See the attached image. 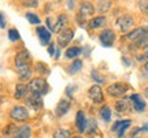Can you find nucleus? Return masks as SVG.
<instances>
[{
	"label": "nucleus",
	"mask_w": 148,
	"mask_h": 138,
	"mask_svg": "<svg viewBox=\"0 0 148 138\" xmlns=\"http://www.w3.org/2000/svg\"><path fill=\"white\" fill-rule=\"evenodd\" d=\"M140 128H141V131H148V123H145L143 127H140Z\"/></svg>",
	"instance_id": "58836bf2"
},
{
	"label": "nucleus",
	"mask_w": 148,
	"mask_h": 138,
	"mask_svg": "<svg viewBox=\"0 0 148 138\" xmlns=\"http://www.w3.org/2000/svg\"><path fill=\"white\" fill-rule=\"evenodd\" d=\"M127 90H129L127 85L121 84V82L112 84V85H110L108 88H107V93H108L110 96H112V97H122Z\"/></svg>",
	"instance_id": "39448f33"
},
{
	"label": "nucleus",
	"mask_w": 148,
	"mask_h": 138,
	"mask_svg": "<svg viewBox=\"0 0 148 138\" xmlns=\"http://www.w3.org/2000/svg\"><path fill=\"white\" fill-rule=\"evenodd\" d=\"M66 25H67V15H66V14H60V15H58V18H56V22L52 23V30H51V32L60 33L63 30V27H66Z\"/></svg>",
	"instance_id": "ddd939ff"
},
{
	"label": "nucleus",
	"mask_w": 148,
	"mask_h": 138,
	"mask_svg": "<svg viewBox=\"0 0 148 138\" xmlns=\"http://www.w3.org/2000/svg\"><path fill=\"white\" fill-rule=\"evenodd\" d=\"M144 69H145V71H148V63H145V66H144Z\"/></svg>",
	"instance_id": "37998d69"
},
{
	"label": "nucleus",
	"mask_w": 148,
	"mask_h": 138,
	"mask_svg": "<svg viewBox=\"0 0 148 138\" xmlns=\"http://www.w3.org/2000/svg\"><path fill=\"white\" fill-rule=\"evenodd\" d=\"M147 58H148V53H147Z\"/></svg>",
	"instance_id": "49530a36"
},
{
	"label": "nucleus",
	"mask_w": 148,
	"mask_h": 138,
	"mask_svg": "<svg viewBox=\"0 0 148 138\" xmlns=\"http://www.w3.org/2000/svg\"><path fill=\"white\" fill-rule=\"evenodd\" d=\"M130 124H132V122H130L129 119H126V120H118V122L114 123L112 131H118V137L122 138L123 137V134H125V131L129 128Z\"/></svg>",
	"instance_id": "f8f14e48"
},
{
	"label": "nucleus",
	"mask_w": 148,
	"mask_h": 138,
	"mask_svg": "<svg viewBox=\"0 0 148 138\" xmlns=\"http://www.w3.org/2000/svg\"><path fill=\"white\" fill-rule=\"evenodd\" d=\"M75 124H77V128H78L79 133H84L85 130H86V119H85L84 111L77 112V116H75Z\"/></svg>",
	"instance_id": "2eb2a0df"
},
{
	"label": "nucleus",
	"mask_w": 148,
	"mask_h": 138,
	"mask_svg": "<svg viewBox=\"0 0 148 138\" xmlns=\"http://www.w3.org/2000/svg\"><path fill=\"white\" fill-rule=\"evenodd\" d=\"M27 90H29V88L26 85H23V84H18L15 86V93H14V97H15L16 100H19L22 97H25L27 94Z\"/></svg>",
	"instance_id": "aec40b11"
},
{
	"label": "nucleus",
	"mask_w": 148,
	"mask_h": 138,
	"mask_svg": "<svg viewBox=\"0 0 148 138\" xmlns=\"http://www.w3.org/2000/svg\"><path fill=\"white\" fill-rule=\"evenodd\" d=\"M88 96L93 103H103V90L99 85H93L92 88H89Z\"/></svg>",
	"instance_id": "9b49d317"
},
{
	"label": "nucleus",
	"mask_w": 148,
	"mask_h": 138,
	"mask_svg": "<svg viewBox=\"0 0 148 138\" xmlns=\"http://www.w3.org/2000/svg\"><path fill=\"white\" fill-rule=\"evenodd\" d=\"M75 89H77L75 86H67V89H66V93H67V96H69V97H71V96H73V92L75 90Z\"/></svg>",
	"instance_id": "f704fd0d"
},
{
	"label": "nucleus",
	"mask_w": 148,
	"mask_h": 138,
	"mask_svg": "<svg viewBox=\"0 0 148 138\" xmlns=\"http://www.w3.org/2000/svg\"><path fill=\"white\" fill-rule=\"evenodd\" d=\"M36 71L42 73V74H45V75L49 74V69L47 67V64H44V63H36Z\"/></svg>",
	"instance_id": "c756f323"
},
{
	"label": "nucleus",
	"mask_w": 148,
	"mask_h": 138,
	"mask_svg": "<svg viewBox=\"0 0 148 138\" xmlns=\"http://www.w3.org/2000/svg\"><path fill=\"white\" fill-rule=\"evenodd\" d=\"M10 118L12 120H16V122H25L29 118V112L25 107L16 105L10 111Z\"/></svg>",
	"instance_id": "7ed1b4c3"
},
{
	"label": "nucleus",
	"mask_w": 148,
	"mask_h": 138,
	"mask_svg": "<svg viewBox=\"0 0 148 138\" xmlns=\"http://www.w3.org/2000/svg\"><path fill=\"white\" fill-rule=\"evenodd\" d=\"M99 40H100V43L103 47H112V44L115 41V33L110 30V29H106V30H103L100 33V36H99Z\"/></svg>",
	"instance_id": "1a4fd4ad"
},
{
	"label": "nucleus",
	"mask_w": 148,
	"mask_h": 138,
	"mask_svg": "<svg viewBox=\"0 0 148 138\" xmlns=\"http://www.w3.org/2000/svg\"><path fill=\"white\" fill-rule=\"evenodd\" d=\"M144 96L148 99V88H145V90H144Z\"/></svg>",
	"instance_id": "79ce46f5"
},
{
	"label": "nucleus",
	"mask_w": 148,
	"mask_h": 138,
	"mask_svg": "<svg viewBox=\"0 0 148 138\" xmlns=\"http://www.w3.org/2000/svg\"><path fill=\"white\" fill-rule=\"evenodd\" d=\"M122 60H123L125 66H130V62H127V59H126V58H122Z\"/></svg>",
	"instance_id": "ea45409f"
},
{
	"label": "nucleus",
	"mask_w": 148,
	"mask_h": 138,
	"mask_svg": "<svg viewBox=\"0 0 148 138\" xmlns=\"http://www.w3.org/2000/svg\"><path fill=\"white\" fill-rule=\"evenodd\" d=\"M111 4H112L111 1H99L96 8H97L99 12H106V11H108L111 8Z\"/></svg>",
	"instance_id": "cd10ccee"
},
{
	"label": "nucleus",
	"mask_w": 148,
	"mask_h": 138,
	"mask_svg": "<svg viewBox=\"0 0 148 138\" xmlns=\"http://www.w3.org/2000/svg\"><path fill=\"white\" fill-rule=\"evenodd\" d=\"M100 116L101 119L104 120V122H110V119H111V109H110V107H107V105H103L100 108Z\"/></svg>",
	"instance_id": "5701e85b"
},
{
	"label": "nucleus",
	"mask_w": 148,
	"mask_h": 138,
	"mask_svg": "<svg viewBox=\"0 0 148 138\" xmlns=\"http://www.w3.org/2000/svg\"><path fill=\"white\" fill-rule=\"evenodd\" d=\"M130 100L133 101V108L136 109V111L141 112L145 109V103H144V100L141 99V96L140 94H132L130 96Z\"/></svg>",
	"instance_id": "dca6fc26"
},
{
	"label": "nucleus",
	"mask_w": 148,
	"mask_h": 138,
	"mask_svg": "<svg viewBox=\"0 0 148 138\" xmlns=\"http://www.w3.org/2000/svg\"><path fill=\"white\" fill-rule=\"evenodd\" d=\"M140 45L143 47L144 51H148V38H147V40H144V41H143L141 44H140Z\"/></svg>",
	"instance_id": "e433bc0d"
},
{
	"label": "nucleus",
	"mask_w": 148,
	"mask_h": 138,
	"mask_svg": "<svg viewBox=\"0 0 148 138\" xmlns=\"http://www.w3.org/2000/svg\"><path fill=\"white\" fill-rule=\"evenodd\" d=\"M81 52H82V51H81V48L79 47H71V48H69V49L66 51V58L74 59V58H77Z\"/></svg>",
	"instance_id": "393cba45"
},
{
	"label": "nucleus",
	"mask_w": 148,
	"mask_h": 138,
	"mask_svg": "<svg viewBox=\"0 0 148 138\" xmlns=\"http://www.w3.org/2000/svg\"><path fill=\"white\" fill-rule=\"evenodd\" d=\"M5 27V19H4V15L0 12V29H4Z\"/></svg>",
	"instance_id": "c9c22d12"
},
{
	"label": "nucleus",
	"mask_w": 148,
	"mask_h": 138,
	"mask_svg": "<svg viewBox=\"0 0 148 138\" xmlns=\"http://www.w3.org/2000/svg\"><path fill=\"white\" fill-rule=\"evenodd\" d=\"M70 109V103L67 100H60L59 101V104L56 105V109H55V112H56V115L58 116H63V115H66L67 112H69Z\"/></svg>",
	"instance_id": "a211bd4d"
},
{
	"label": "nucleus",
	"mask_w": 148,
	"mask_h": 138,
	"mask_svg": "<svg viewBox=\"0 0 148 138\" xmlns=\"http://www.w3.org/2000/svg\"><path fill=\"white\" fill-rule=\"evenodd\" d=\"M37 34H38V38H40V44L41 45H49V41H51V32L48 30L47 27H37Z\"/></svg>",
	"instance_id": "4468645a"
},
{
	"label": "nucleus",
	"mask_w": 148,
	"mask_h": 138,
	"mask_svg": "<svg viewBox=\"0 0 148 138\" xmlns=\"http://www.w3.org/2000/svg\"><path fill=\"white\" fill-rule=\"evenodd\" d=\"M133 25H134V21H133V18L130 15H122L116 19V26L122 33L129 32L133 27Z\"/></svg>",
	"instance_id": "423d86ee"
},
{
	"label": "nucleus",
	"mask_w": 148,
	"mask_h": 138,
	"mask_svg": "<svg viewBox=\"0 0 148 138\" xmlns=\"http://www.w3.org/2000/svg\"><path fill=\"white\" fill-rule=\"evenodd\" d=\"M55 52H56L55 45H53V44H49V45H48V53H49V56H53V55H55Z\"/></svg>",
	"instance_id": "473e14b6"
},
{
	"label": "nucleus",
	"mask_w": 148,
	"mask_h": 138,
	"mask_svg": "<svg viewBox=\"0 0 148 138\" xmlns=\"http://www.w3.org/2000/svg\"><path fill=\"white\" fill-rule=\"evenodd\" d=\"M23 5L25 7H37L38 1H23Z\"/></svg>",
	"instance_id": "72a5a7b5"
},
{
	"label": "nucleus",
	"mask_w": 148,
	"mask_h": 138,
	"mask_svg": "<svg viewBox=\"0 0 148 138\" xmlns=\"http://www.w3.org/2000/svg\"><path fill=\"white\" fill-rule=\"evenodd\" d=\"M138 7H140V10L148 16V1H140V3H138Z\"/></svg>",
	"instance_id": "2f4dec72"
},
{
	"label": "nucleus",
	"mask_w": 148,
	"mask_h": 138,
	"mask_svg": "<svg viewBox=\"0 0 148 138\" xmlns=\"http://www.w3.org/2000/svg\"><path fill=\"white\" fill-rule=\"evenodd\" d=\"M53 138H71V134L66 128H58L53 133Z\"/></svg>",
	"instance_id": "a878e982"
},
{
	"label": "nucleus",
	"mask_w": 148,
	"mask_h": 138,
	"mask_svg": "<svg viewBox=\"0 0 148 138\" xmlns=\"http://www.w3.org/2000/svg\"><path fill=\"white\" fill-rule=\"evenodd\" d=\"M73 138H82V137H79V135H75V137H73Z\"/></svg>",
	"instance_id": "a18cd8bd"
},
{
	"label": "nucleus",
	"mask_w": 148,
	"mask_h": 138,
	"mask_svg": "<svg viewBox=\"0 0 148 138\" xmlns=\"http://www.w3.org/2000/svg\"><path fill=\"white\" fill-rule=\"evenodd\" d=\"M67 4H69V8H70V10H71V8H73V4H74V1H69Z\"/></svg>",
	"instance_id": "a19ab883"
},
{
	"label": "nucleus",
	"mask_w": 148,
	"mask_h": 138,
	"mask_svg": "<svg viewBox=\"0 0 148 138\" xmlns=\"http://www.w3.org/2000/svg\"><path fill=\"white\" fill-rule=\"evenodd\" d=\"M8 38H10V41H18L21 38V34L16 29H10L8 30Z\"/></svg>",
	"instance_id": "c85d7f7f"
},
{
	"label": "nucleus",
	"mask_w": 148,
	"mask_h": 138,
	"mask_svg": "<svg viewBox=\"0 0 148 138\" xmlns=\"http://www.w3.org/2000/svg\"><path fill=\"white\" fill-rule=\"evenodd\" d=\"M60 56V48H56V55H55V59H59Z\"/></svg>",
	"instance_id": "4c0bfd02"
},
{
	"label": "nucleus",
	"mask_w": 148,
	"mask_h": 138,
	"mask_svg": "<svg viewBox=\"0 0 148 138\" xmlns=\"http://www.w3.org/2000/svg\"><path fill=\"white\" fill-rule=\"evenodd\" d=\"M18 70V75H19V78L23 81L26 80H30V75H32V71H30V67L26 66V67H21V69H16Z\"/></svg>",
	"instance_id": "4be33fe9"
},
{
	"label": "nucleus",
	"mask_w": 148,
	"mask_h": 138,
	"mask_svg": "<svg viewBox=\"0 0 148 138\" xmlns=\"http://www.w3.org/2000/svg\"><path fill=\"white\" fill-rule=\"evenodd\" d=\"M32 135V130L29 126H21L19 128H16L15 133L12 134V138H30Z\"/></svg>",
	"instance_id": "f3484780"
},
{
	"label": "nucleus",
	"mask_w": 148,
	"mask_h": 138,
	"mask_svg": "<svg viewBox=\"0 0 148 138\" xmlns=\"http://www.w3.org/2000/svg\"><path fill=\"white\" fill-rule=\"evenodd\" d=\"M74 37V32L71 29H63L62 32L59 33L58 36V44H59V48H63V47H67L70 43H71V40Z\"/></svg>",
	"instance_id": "0eeeda50"
},
{
	"label": "nucleus",
	"mask_w": 148,
	"mask_h": 138,
	"mask_svg": "<svg viewBox=\"0 0 148 138\" xmlns=\"http://www.w3.org/2000/svg\"><path fill=\"white\" fill-rule=\"evenodd\" d=\"M25 16H26V19L30 22L32 25H40V23H41V19H40L38 15L34 14V12H27Z\"/></svg>",
	"instance_id": "bb28decb"
},
{
	"label": "nucleus",
	"mask_w": 148,
	"mask_h": 138,
	"mask_svg": "<svg viewBox=\"0 0 148 138\" xmlns=\"http://www.w3.org/2000/svg\"><path fill=\"white\" fill-rule=\"evenodd\" d=\"M29 90L33 92V93H37V94H45L49 89V86L48 84L45 82V80H42V78H33L30 82H29Z\"/></svg>",
	"instance_id": "f03ea898"
},
{
	"label": "nucleus",
	"mask_w": 148,
	"mask_h": 138,
	"mask_svg": "<svg viewBox=\"0 0 148 138\" xmlns=\"http://www.w3.org/2000/svg\"><path fill=\"white\" fill-rule=\"evenodd\" d=\"M1 103H3V99H1V97H0V105H1Z\"/></svg>",
	"instance_id": "c03bdc74"
},
{
	"label": "nucleus",
	"mask_w": 148,
	"mask_h": 138,
	"mask_svg": "<svg viewBox=\"0 0 148 138\" xmlns=\"http://www.w3.org/2000/svg\"><path fill=\"white\" fill-rule=\"evenodd\" d=\"M26 104L32 109L34 111H38V109H41L42 108V104H44V101H42V97L41 94H37V93H27V97H26Z\"/></svg>",
	"instance_id": "20e7f679"
},
{
	"label": "nucleus",
	"mask_w": 148,
	"mask_h": 138,
	"mask_svg": "<svg viewBox=\"0 0 148 138\" xmlns=\"http://www.w3.org/2000/svg\"><path fill=\"white\" fill-rule=\"evenodd\" d=\"M90 75H92V78H93V80L96 81V82H99V84H103V82H104V78H103V77H100V75L97 74V73H96V71H92V73H90Z\"/></svg>",
	"instance_id": "7c9ffc66"
},
{
	"label": "nucleus",
	"mask_w": 148,
	"mask_h": 138,
	"mask_svg": "<svg viewBox=\"0 0 148 138\" xmlns=\"http://www.w3.org/2000/svg\"><path fill=\"white\" fill-rule=\"evenodd\" d=\"M125 38L129 40V41H133V43H137L140 45L144 40L148 38V26H141V27L134 29V30L127 33L126 36H125Z\"/></svg>",
	"instance_id": "f257e3e1"
},
{
	"label": "nucleus",
	"mask_w": 148,
	"mask_h": 138,
	"mask_svg": "<svg viewBox=\"0 0 148 138\" xmlns=\"http://www.w3.org/2000/svg\"><path fill=\"white\" fill-rule=\"evenodd\" d=\"M106 25V18L104 16H95V18H92L88 23V26L90 29H99V27H103Z\"/></svg>",
	"instance_id": "6ab92c4d"
},
{
	"label": "nucleus",
	"mask_w": 148,
	"mask_h": 138,
	"mask_svg": "<svg viewBox=\"0 0 148 138\" xmlns=\"http://www.w3.org/2000/svg\"><path fill=\"white\" fill-rule=\"evenodd\" d=\"M81 69H82V62H81V60H78V59H75L73 63L70 64L69 73H70V74H75V73H78Z\"/></svg>",
	"instance_id": "b1692460"
},
{
	"label": "nucleus",
	"mask_w": 148,
	"mask_h": 138,
	"mask_svg": "<svg viewBox=\"0 0 148 138\" xmlns=\"http://www.w3.org/2000/svg\"><path fill=\"white\" fill-rule=\"evenodd\" d=\"M29 60H30V53L27 49H22L15 55V66L16 69L21 67H26L29 66Z\"/></svg>",
	"instance_id": "6e6552de"
},
{
	"label": "nucleus",
	"mask_w": 148,
	"mask_h": 138,
	"mask_svg": "<svg viewBox=\"0 0 148 138\" xmlns=\"http://www.w3.org/2000/svg\"><path fill=\"white\" fill-rule=\"evenodd\" d=\"M129 99H121L115 103V108L118 112H126L129 109Z\"/></svg>",
	"instance_id": "412c9836"
},
{
	"label": "nucleus",
	"mask_w": 148,
	"mask_h": 138,
	"mask_svg": "<svg viewBox=\"0 0 148 138\" xmlns=\"http://www.w3.org/2000/svg\"><path fill=\"white\" fill-rule=\"evenodd\" d=\"M93 12H95V7H93L92 3H89V1L81 3L79 10H78V21L79 19H85V18H88V16H92Z\"/></svg>",
	"instance_id": "9d476101"
}]
</instances>
